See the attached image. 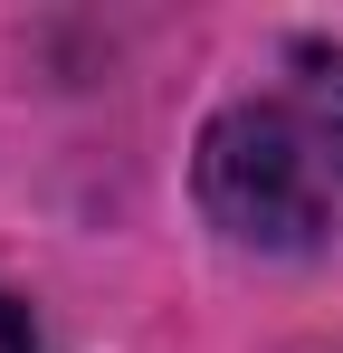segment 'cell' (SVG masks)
<instances>
[{
    "label": "cell",
    "mask_w": 343,
    "mask_h": 353,
    "mask_svg": "<svg viewBox=\"0 0 343 353\" xmlns=\"http://www.w3.org/2000/svg\"><path fill=\"white\" fill-rule=\"evenodd\" d=\"M200 210L238 248H315L343 220V48L295 39L267 96L200 124Z\"/></svg>",
    "instance_id": "cell-1"
},
{
    "label": "cell",
    "mask_w": 343,
    "mask_h": 353,
    "mask_svg": "<svg viewBox=\"0 0 343 353\" xmlns=\"http://www.w3.org/2000/svg\"><path fill=\"white\" fill-rule=\"evenodd\" d=\"M0 353H39V334H29V315L0 296Z\"/></svg>",
    "instance_id": "cell-2"
}]
</instances>
